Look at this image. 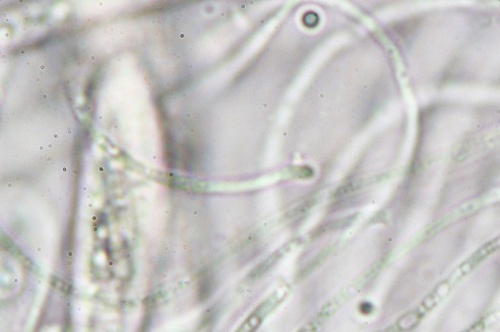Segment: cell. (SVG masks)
Instances as JSON below:
<instances>
[{
	"mask_svg": "<svg viewBox=\"0 0 500 332\" xmlns=\"http://www.w3.org/2000/svg\"><path fill=\"white\" fill-rule=\"evenodd\" d=\"M488 324L487 318H483L476 322L475 325L471 326L467 329L462 332H483Z\"/></svg>",
	"mask_w": 500,
	"mask_h": 332,
	"instance_id": "obj_1",
	"label": "cell"
}]
</instances>
